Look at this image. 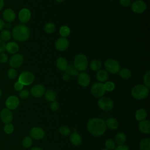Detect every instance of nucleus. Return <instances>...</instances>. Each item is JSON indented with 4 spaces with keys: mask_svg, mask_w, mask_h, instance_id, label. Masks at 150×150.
<instances>
[{
    "mask_svg": "<svg viewBox=\"0 0 150 150\" xmlns=\"http://www.w3.org/2000/svg\"><path fill=\"white\" fill-rule=\"evenodd\" d=\"M87 128L89 133L94 137L101 136L107 130L105 121L100 118H91L87 124Z\"/></svg>",
    "mask_w": 150,
    "mask_h": 150,
    "instance_id": "1",
    "label": "nucleus"
},
{
    "mask_svg": "<svg viewBox=\"0 0 150 150\" xmlns=\"http://www.w3.org/2000/svg\"><path fill=\"white\" fill-rule=\"evenodd\" d=\"M11 35L15 40L19 42H23L29 39L30 31L26 25L21 24L18 25L13 28Z\"/></svg>",
    "mask_w": 150,
    "mask_h": 150,
    "instance_id": "2",
    "label": "nucleus"
},
{
    "mask_svg": "<svg viewBox=\"0 0 150 150\" xmlns=\"http://www.w3.org/2000/svg\"><path fill=\"white\" fill-rule=\"evenodd\" d=\"M149 94V88L145 85L138 84L134 86L131 90L132 96L137 100H143Z\"/></svg>",
    "mask_w": 150,
    "mask_h": 150,
    "instance_id": "3",
    "label": "nucleus"
},
{
    "mask_svg": "<svg viewBox=\"0 0 150 150\" xmlns=\"http://www.w3.org/2000/svg\"><path fill=\"white\" fill-rule=\"evenodd\" d=\"M74 66L78 71H83L88 66V60L86 56L83 54H79L74 60Z\"/></svg>",
    "mask_w": 150,
    "mask_h": 150,
    "instance_id": "4",
    "label": "nucleus"
},
{
    "mask_svg": "<svg viewBox=\"0 0 150 150\" xmlns=\"http://www.w3.org/2000/svg\"><path fill=\"white\" fill-rule=\"evenodd\" d=\"M97 104L99 108L104 111H110L114 107L113 101L107 97H101L98 100Z\"/></svg>",
    "mask_w": 150,
    "mask_h": 150,
    "instance_id": "5",
    "label": "nucleus"
},
{
    "mask_svg": "<svg viewBox=\"0 0 150 150\" xmlns=\"http://www.w3.org/2000/svg\"><path fill=\"white\" fill-rule=\"evenodd\" d=\"M35 80V76L30 71H23L21 73L18 78V81L23 86H28L33 83Z\"/></svg>",
    "mask_w": 150,
    "mask_h": 150,
    "instance_id": "6",
    "label": "nucleus"
},
{
    "mask_svg": "<svg viewBox=\"0 0 150 150\" xmlns=\"http://www.w3.org/2000/svg\"><path fill=\"white\" fill-rule=\"evenodd\" d=\"M105 69L110 73L116 74L120 70V64L118 62L114 59H108L104 64Z\"/></svg>",
    "mask_w": 150,
    "mask_h": 150,
    "instance_id": "7",
    "label": "nucleus"
},
{
    "mask_svg": "<svg viewBox=\"0 0 150 150\" xmlns=\"http://www.w3.org/2000/svg\"><path fill=\"white\" fill-rule=\"evenodd\" d=\"M91 93L96 97H101L105 93L104 84L102 83H96L91 87Z\"/></svg>",
    "mask_w": 150,
    "mask_h": 150,
    "instance_id": "8",
    "label": "nucleus"
},
{
    "mask_svg": "<svg viewBox=\"0 0 150 150\" xmlns=\"http://www.w3.org/2000/svg\"><path fill=\"white\" fill-rule=\"evenodd\" d=\"M45 135L43 128L38 127L32 128L29 132L30 137L35 140H40L44 138Z\"/></svg>",
    "mask_w": 150,
    "mask_h": 150,
    "instance_id": "9",
    "label": "nucleus"
},
{
    "mask_svg": "<svg viewBox=\"0 0 150 150\" xmlns=\"http://www.w3.org/2000/svg\"><path fill=\"white\" fill-rule=\"evenodd\" d=\"M23 56L21 54H14L9 59V64L12 68L20 67L23 63Z\"/></svg>",
    "mask_w": 150,
    "mask_h": 150,
    "instance_id": "10",
    "label": "nucleus"
},
{
    "mask_svg": "<svg viewBox=\"0 0 150 150\" xmlns=\"http://www.w3.org/2000/svg\"><path fill=\"white\" fill-rule=\"evenodd\" d=\"M146 8V5L145 3L141 1L138 0L134 1L131 5V10L132 12L136 13H143Z\"/></svg>",
    "mask_w": 150,
    "mask_h": 150,
    "instance_id": "11",
    "label": "nucleus"
},
{
    "mask_svg": "<svg viewBox=\"0 0 150 150\" xmlns=\"http://www.w3.org/2000/svg\"><path fill=\"white\" fill-rule=\"evenodd\" d=\"M19 105V100L15 96H11L5 101V105L9 110H15Z\"/></svg>",
    "mask_w": 150,
    "mask_h": 150,
    "instance_id": "12",
    "label": "nucleus"
},
{
    "mask_svg": "<svg viewBox=\"0 0 150 150\" xmlns=\"http://www.w3.org/2000/svg\"><path fill=\"white\" fill-rule=\"evenodd\" d=\"M0 117L2 121L4 123L8 124L11 123L12 120H13V114L11 110L8 108H4L1 111Z\"/></svg>",
    "mask_w": 150,
    "mask_h": 150,
    "instance_id": "13",
    "label": "nucleus"
},
{
    "mask_svg": "<svg viewBox=\"0 0 150 150\" xmlns=\"http://www.w3.org/2000/svg\"><path fill=\"white\" fill-rule=\"evenodd\" d=\"M45 92V88L41 84H36L33 86L30 90L31 94L35 98L42 97Z\"/></svg>",
    "mask_w": 150,
    "mask_h": 150,
    "instance_id": "14",
    "label": "nucleus"
},
{
    "mask_svg": "<svg viewBox=\"0 0 150 150\" xmlns=\"http://www.w3.org/2000/svg\"><path fill=\"white\" fill-rule=\"evenodd\" d=\"M69 45V42L66 38H59L55 43V47L57 50L63 52L66 50Z\"/></svg>",
    "mask_w": 150,
    "mask_h": 150,
    "instance_id": "15",
    "label": "nucleus"
},
{
    "mask_svg": "<svg viewBox=\"0 0 150 150\" xmlns=\"http://www.w3.org/2000/svg\"><path fill=\"white\" fill-rule=\"evenodd\" d=\"M31 16V13L30 11L27 8H23L22 9L18 14V18L20 22L24 24L28 22L30 20Z\"/></svg>",
    "mask_w": 150,
    "mask_h": 150,
    "instance_id": "16",
    "label": "nucleus"
},
{
    "mask_svg": "<svg viewBox=\"0 0 150 150\" xmlns=\"http://www.w3.org/2000/svg\"><path fill=\"white\" fill-rule=\"evenodd\" d=\"M78 77V82L83 87H87L90 83V77L86 73H81L79 74Z\"/></svg>",
    "mask_w": 150,
    "mask_h": 150,
    "instance_id": "17",
    "label": "nucleus"
},
{
    "mask_svg": "<svg viewBox=\"0 0 150 150\" xmlns=\"http://www.w3.org/2000/svg\"><path fill=\"white\" fill-rule=\"evenodd\" d=\"M2 15L4 20L9 23L13 22L15 20L16 17L15 12L12 9H10V8L5 9L3 12Z\"/></svg>",
    "mask_w": 150,
    "mask_h": 150,
    "instance_id": "18",
    "label": "nucleus"
},
{
    "mask_svg": "<svg viewBox=\"0 0 150 150\" xmlns=\"http://www.w3.org/2000/svg\"><path fill=\"white\" fill-rule=\"evenodd\" d=\"M138 127L139 130L144 134L150 133V122L149 120H144L139 122Z\"/></svg>",
    "mask_w": 150,
    "mask_h": 150,
    "instance_id": "19",
    "label": "nucleus"
},
{
    "mask_svg": "<svg viewBox=\"0 0 150 150\" xmlns=\"http://www.w3.org/2000/svg\"><path fill=\"white\" fill-rule=\"evenodd\" d=\"M107 128L110 129H116L119 125L118 120L113 117H110L105 121Z\"/></svg>",
    "mask_w": 150,
    "mask_h": 150,
    "instance_id": "20",
    "label": "nucleus"
},
{
    "mask_svg": "<svg viewBox=\"0 0 150 150\" xmlns=\"http://www.w3.org/2000/svg\"><path fill=\"white\" fill-rule=\"evenodd\" d=\"M70 141L73 145L79 146L81 144L82 142V138L81 135L79 133L74 132L70 134Z\"/></svg>",
    "mask_w": 150,
    "mask_h": 150,
    "instance_id": "21",
    "label": "nucleus"
},
{
    "mask_svg": "<svg viewBox=\"0 0 150 150\" xmlns=\"http://www.w3.org/2000/svg\"><path fill=\"white\" fill-rule=\"evenodd\" d=\"M18 45L14 42H11L6 44V50L7 52L11 54H15L19 50Z\"/></svg>",
    "mask_w": 150,
    "mask_h": 150,
    "instance_id": "22",
    "label": "nucleus"
},
{
    "mask_svg": "<svg viewBox=\"0 0 150 150\" xmlns=\"http://www.w3.org/2000/svg\"><path fill=\"white\" fill-rule=\"evenodd\" d=\"M146 117H147V112L145 109L139 108L136 111L135 117L138 121L140 122L141 121L146 120Z\"/></svg>",
    "mask_w": 150,
    "mask_h": 150,
    "instance_id": "23",
    "label": "nucleus"
},
{
    "mask_svg": "<svg viewBox=\"0 0 150 150\" xmlns=\"http://www.w3.org/2000/svg\"><path fill=\"white\" fill-rule=\"evenodd\" d=\"M108 72L105 70H100L96 74V79L100 83L105 81L108 79Z\"/></svg>",
    "mask_w": 150,
    "mask_h": 150,
    "instance_id": "24",
    "label": "nucleus"
},
{
    "mask_svg": "<svg viewBox=\"0 0 150 150\" xmlns=\"http://www.w3.org/2000/svg\"><path fill=\"white\" fill-rule=\"evenodd\" d=\"M127 140V136L123 132L118 133L114 137V142L118 145H123Z\"/></svg>",
    "mask_w": 150,
    "mask_h": 150,
    "instance_id": "25",
    "label": "nucleus"
},
{
    "mask_svg": "<svg viewBox=\"0 0 150 150\" xmlns=\"http://www.w3.org/2000/svg\"><path fill=\"white\" fill-rule=\"evenodd\" d=\"M44 94H45V99L49 102L52 103V102L55 101L56 99V97H57L56 93H55L54 91H53L51 89H49V90H47V91H46L45 92Z\"/></svg>",
    "mask_w": 150,
    "mask_h": 150,
    "instance_id": "26",
    "label": "nucleus"
},
{
    "mask_svg": "<svg viewBox=\"0 0 150 150\" xmlns=\"http://www.w3.org/2000/svg\"><path fill=\"white\" fill-rule=\"evenodd\" d=\"M56 66L59 70L62 71H65L67 68L68 63L64 58L59 57L56 61Z\"/></svg>",
    "mask_w": 150,
    "mask_h": 150,
    "instance_id": "27",
    "label": "nucleus"
},
{
    "mask_svg": "<svg viewBox=\"0 0 150 150\" xmlns=\"http://www.w3.org/2000/svg\"><path fill=\"white\" fill-rule=\"evenodd\" d=\"M139 148L141 150H150V139L145 138L139 142Z\"/></svg>",
    "mask_w": 150,
    "mask_h": 150,
    "instance_id": "28",
    "label": "nucleus"
},
{
    "mask_svg": "<svg viewBox=\"0 0 150 150\" xmlns=\"http://www.w3.org/2000/svg\"><path fill=\"white\" fill-rule=\"evenodd\" d=\"M11 32L8 29H4L1 32L0 38L3 41H8L11 39Z\"/></svg>",
    "mask_w": 150,
    "mask_h": 150,
    "instance_id": "29",
    "label": "nucleus"
},
{
    "mask_svg": "<svg viewBox=\"0 0 150 150\" xmlns=\"http://www.w3.org/2000/svg\"><path fill=\"white\" fill-rule=\"evenodd\" d=\"M66 73L74 77H76L79 75V71L75 68V67L73 65H68L67 68L65 70Z\"/></svg>",
    "mask_w": 150,
    "mask_h": 150,
    "instance_id": "30",
    "label": "nucleus"
},
{
    "mask_svg": "<svg viewBox=\"0 0 150 150\" xmlns=\"http://www.w3.org/2000/svg\"><path fill=\"white\" fill-rule=\"evenodd\" d=\"M32 143H33L32 139L30 137V136L25 137L22 141V145L25 148H30L32 146Z\"/></svg>",
    "mask_w": 150,
    "mask_h": 150,
    "instance_id": "31",
    "label": "nucleus"
},
{
    "mask_svg": "<svg viewBox=\"0 0 150 150\" xmlns=\"http://www.w3.org/2000/svg\"><path fill=\"white\" fill-rule=\"evenodd\" d=\"M120 76L123 79H128L131 76V71L127 68H124L120 71Z\"/></svg>",
    "mask_w": 150,
    "mask_h": 150,
    "instance_id": "32",
    "label": "nucleus"
},
{
    "mask_svg": "<svg viewBox=\"0 0 150 150\" xmlns=\"http://www.w3.org/2000/svg\"><path fill=\"white\" fill-rule=\"evenodd\" d=\"M101 67V63L98 60H94L90 63V68L93 71H98Z\"/></svg>",
    "mask_w": 150,
    "mask_h": 150,
    "instance_id": "33",
    "label": "nucleus"
},
{
    "mask_svg": "<svg viewBox=\"0 0 150 150\" xmlns=\"http://www.w3.org/2000/svg\"><path fill=\"white\" fill-rule=\"evenodd\" d=\"M59 33L62 36V37L66 38L68 36L70 33V29L67 26H63L60 28Z\"/></svg>",
    "mask_w": 150,
    "mask_h": 150,
    "instance_id": "34",
    "label": "nucleus"
},
{
    "mask_svg": "<svg viewBox=\"0 0 150 150\" xmlns=\"http://www.w3.org/2000/svg\"><path fill=\"white\" fill-rule=\"evenodd\" d=\"M59 132L62 135L66 137V136H69V135H70L71 130L67 126L63 125L60 127V128L59 129Z\"/></svg>",
    "mask_w": 150,
    "mask_h": 150,
    "instance_id": "35",
    "label": "nucleus"
},
{
    "mask_svg": "<svg viewBox=\"0 0 150 150\" xmlns=\"http://www.w3.org/2000/svg\"><path fill=\"white\" fill-rule=\"evenodd\" d=\"M116 144L112 139H108L105 142V146L108 150H114L115 148Z\"/></svg>",
    "mask_w": 150,
    "mask_h": 150,
    "instance_id": "36",
    "label": "nucleus"
},
{
    "mask_svg": "<svg viewBox=\"0 0 150 150\" xmlns=\"http://www.w3.org/2000/svg\"><path fill=\"white\" fill-rule=\"evenodd\" d=\"M45 31L48 33H53L55 30V25L51 22L46 23L44 27Z\"/></svg>",
    "mask_w": 150,
    "mask_h": 150,
    "instance_id": "37",
    "label": "nucleus"
},
{
    "mask_svg": "<svg viewBox=\"0 0 150 150\" xmlns=\"http://www.w3.org/2000/svg\"><path fill=\"white\" fill-rule=\"evenodd\" d=\"M144 82L145 86L148 88H150V71H147L144 76Z\"/></svg>",
    "mask_w": 150,
    "mask_h": 150,
    "instance_id": "38",
    "label": "nucleus"
},
{
    "mask_svg": "<svg viewBox=\"0 0 150 150\" xmlns=\"http://www.w3.org/2000/svg\"><path fill=\"white\" fill-rule=\"evenodd\" d=\"M105 90L107 91H111L115 88V84L113 82L108 81L104 84Z\"/></svg>",
    "mask_w": 150,
    "mask_h": 150,
    "instance_id": "39",
    "label": "nucleus"
},
{
    "mask_svg": "<svg viewBox=\"0 0 150 150\" xmlns=\"http://www.w3.org/2000/svg\"><path fill=\"white\" fill-rule=\"evenodd\" d=\"M4 130L6 134H11L13 132L14 127L13 124H12L11 123H8V124H6L4 126Z\"/></svg>",
    "mask_w": 150,
    "mask_h": 150,
    "instance_id": "40",
    "label": "nucleus"
},
{
    "mask_svg": "<svg viewBox=\"0 0 150 150\" xmlns=\"http://www.w3.org/2000/svg\"><path fill=\"white\" fill-rule=\"evenodd\" d=\"M17 74L18 73H17L16 70H15L13 68H11L9 69L7 72L8 77L11 79H14L15 78H16L17 76Z\"/></svg>",
    "mask_w": 150,
    "mask_h": 150,
    "instance_id": "41",
    "label": "nucleus"
},
{
    "mask_svg": "<svg viewBox=\"0 0 150 150\" xmlns=\"http://www.w3.org/2000/svg\"><path fill=\"white\" fill-rule=\"evenodd\" d=\"M19 96L21 99H26L29 96V91L27 90H22L20 91Z\"/></svg>",
    "mask_w": 150,
    "mask_h": 150,
    "instance_id": "42",
    "label": "nucleus"
},
{
    "mask_svg": "<svg viewBox=\"0 0 150 150\" xmlns=\"http://www.w3.org/2000/svg\"><path fill=\"white\" fill-rule=\"evenodd\" d=\"M50 108L52 111H56L59 108V104L57 101H54L50 104Z\"/></svg>",
    "mask_w": 150,
    "mask_h": 150,
    "instance_id": "43",
    "label": "nucleus"
},
{
    "mask_svg": "<svg viewBox=\"0 0 150 150\" xmlns=\"http://www.w3.org/2000/svg\"><path fill=\"white\" fill-rule=\"evenodd\" d=\"M8 57L5 53H1L0 54V62L1 63H6L8 62Z\"/></svg>",
    "mask_w": 150,
    "mask_h": 150,
    "instance_id": "44",
    "label": "nucleus"
},
{
    "mask_svg": "<svg viewBox=\"0 0 150 150\" xmlns=\"http://www.w3.org/2000/svg\"><path fill=\"white\" fill-rule=\"evenodd\" d=\"M23 85L18 81L16 82L14 84V88L16 91H21L23 89Z\"/></svg>",
    "mask_w": 150,
    "mask_h": 150,
    "instance_id": "45",
    "label": "nucleus"
},
{
    "mask_svg": "<svg viewBox=\"0 0 150 150\" xmlns=\"http://www.w3.org/2000/svg\"><path fill=\"white\" fill-rule=\"evenodd\" d=\"M6 45L5 42L0 39V53H3L6 50Z\"/></svg>",
    "mask_w": 150,
    "mask_h": 150,
    "instance_id": "46",
    "label": "nucleus"
},
{
    "mask_svg": "<svg viewBox=\"0 0 150 150\" xmlns=\"http://www.w3.org/2000/svg\"><path fill=\"white\" fill-rule=\"evenodd\" d=\"M120 3L123 6L127 7L131 5V0H120Z\"/></svg>",
    "mask_w": 150,
    "mask_h": 150,
    "instance_id": "47",
    "label": "nucleus"
},
{
    "mask_svg": "<svg viewBox=\"0 0 150 150\" xmlns=\"http://www.w3.org/2000/svg\"><path fill=\"white\" fill-rule=\"evenodd\" d=\"M115 150H129V148H128V146L125 145H118L114 149Z\"/></svg>",
    "mask_w": 150,
    "mask_h": 150,
    "instance_id": "48",
    "label": "nucleus"
},
{
    "mask_svg": "<svg viewBox=\"0 0 150 150\" xmlns=\"http://www.w3.org/2000/svg\"><path fill=\"white\" fill-rule=\"evenodd\" d=\"M62 79L64 81H68L70 79V75L66 73H65L64 74H63V76H62Z\"/></svg>",
    "mask_w": 150,
    "mask_h": 150,
    "instance_id": "49",
    "label": "nucleus"
},
{
    "mask_svg": "<svg viewBox=\"0 0 150 150\" xmlns=\"http://www.w3.org/2000/svg\"><path fill=\"white\" fill-rule=\"evenodd\" d=\"M4 27H5V22L1 18H0V30H2V29Z\"/></svg>",
    "mask_w": 150,
    "mask_h": 150,
    "instance_id": "50",
    "label": "nucleus"
},
{
    "mask_svg": "<svg viewBox=\"0 0 150 150\" xmlns=\"http://www.w3.org/2000/svg\"><path fill=\"white\" fill-rule=\"evenodd\" d=\"M4 6V0H0V11L3 8Z\"/></svg>",
    "mask_w": 150,
    "mask_h": 150,
    "instance_id": "51",
    "label": "nucleus"
},
{
    "mask_svg": "<svg viewBox=\"0 0 150 150\" xmlns=\"http://www.w3.org/2000/svg\"><path fill=\"white\" fill-rule=\"evenodd\" d=\"M5 27H6L7 29H9L11 28V25L10 23L9 22H6V23H5Z\"/></svg>",
    "mask_w": 150,
    "mask_h": 150,
    "instance_id": "52",
    "label": "nucleus"
},
{
    "mask_svg": "<svg viewBox=\"0 0 150 150\" xmlns=\"http://www.w3.org/2000/svg\"><path fill=\"white\" fill-rule=\"evenodd\" d=\"M30 150H43L42 148H41L40 147H38V146H35L32 148Z\"/></svg>",
    "mask_w": 150,
    "mask_h": 150,
    "instance_id": "53",
    "label": "nucleus"
},
{
    "mask_svg": "<svg viewBox=\"0 0 150 150\" xmlns=\"http://www.w3.org/2000/svg\"><path fill=\"white\" fill-rule=\"evenodd\" d=\"M64 0H56V2H59V3H61V2H63Z\"/></svg>",
    "mask_w": 150,
    "mask_h": 150,
    "instance_id": "54",
    "label": "nucleus"
},
{
    "mask_svg": "<svg viewBox=\"0 0 150 150\" xmlns=\"http://www.w3.org/2000/svg\"><path fill=\"white\" fill-rule=\"evenodd\" d=\"M1 95H2V91H1V90L0 88V97L1 96Z\"/></svg>",
    "mask_w": 150,
    "mask_h": 150,
    "instance_id": "55",
    "label": "nucleus"
},
{
    "mask_svg": "<svg viewBox=\"0 0 150 150\" xmlns=\"http://www.w3.org/2000/svg\"><path fill=\"white\" fill-rule=\"evenodd\" d=\"M101 150H108V149H107V148H103V149H101Z\"/></svg>",
    "mask_w": 150,
    "mask_h": 150,
    "instance_id": "56",
    "label": "nucleus"
},
{
    "mask_svg": "<svg viewBox=\"0 0 150 150\" xmlns=\"http://www.w3.org/2000/svg\"><path fill=\"white\" fill-rule=\"evenodd\" d=\"M110 1H114V0H110Z\"/></svg>",
    "mask_w": 150,
    "mask_h": 150,
    "instance_id": "57",
    "label": "nucleus"
}]
</instances>
